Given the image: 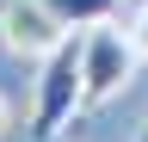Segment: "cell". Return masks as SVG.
I'll use <instances>...</instances> for the list:
<instances>
[{"label": "cell", "mask_w": 148, "mask_h": 142, "mask_svg": "<svg viewBox=\"0 0 148 142\" xmlns=\"http://www.w3.org/2000/svg\"><path fill=\"white\" fill-rule=\"evenodd\" d=\"M130 43H136V56L148 62V0H136V12H130Z\"/></svg>", "instance_id": "5"}, {"label": "cell", "mask_w": 148, "mask_h": 142, "mask_svg": "<svg viewBox=\"0 0 148 142\" xmlns=\"http://www.w3.org/2000/svg\"><path fill=\"white\" fill-rule=\"evenodd\" d=\"M136 43H130V31L117 25H86L80 31V80H86V105H99V99H117L130 80H136Z\"/></svg>", "instance_id": "2"}, {"label": "cell", "mask_w": 148, "mask_h": 142, "mask_svg": "<svg viewBox=\"0 0 148 142\" xmlns=\"http://www.w3.org/2000/svg\"><path fill=\"white\" fill-rule=\"evenodd\" d=\"M136 142H148V130H142V136H136Z\"/></svg>", "instance_id": "7"}, {"label": "cell", "mask_w": 148, "mask_h": 142, "mask_svg": "<svg viewBox=\"0 0 148 142\" xmlns=\"http://www.w3.org/2000/svg\"><path fill=\"white\" fill-rule=\"evenodd\" d=\"M62 37H68V31L56 25L37 0H0V43H6L12 56H37V62H43Z\"/></svg>", "instance_id": "3"}, {"label": "cell", "mask_w": 148, "mask_h": 142, "mask_svg": "<svg viewBox=\"0 0 148 142\" xmlns=\"http://www.w3.org/2000/svg\"><path fill=\"white\" fill-rule=\"evenodd\" d=\"M37 6H43L62 31H86V25L117 19V6H123V0H37Z\"/></svg>", "instance_id": "4"}, {"label": "cell", "mask_w": 148, "mask_h": 142, "mask_svg": "<svg viewBox=\"0 0 148 142\" xmlns=\"http://www.w3.org/2000/svg\"><path fill=\"white\" fill-rule=\"evenodd\" d=\"M86 105V80H80V37H68L43 56L37 68V99H31V142H56L74 123V111Z\"/></svg>", "instance_id": "1"}, {"label": "cell", "mask_w": 148, "mask_h": 142, "mask_svg": "<svg viewBox=\"0 0 148 142\" xmlns=\"http://www.w3.org/2000/svg\"><path fill=\"white\" fill-rule=\"evenodd\" d=\"M6 123H12V111H6V99H0V136H6Z\"/></svg>", "instance_id": "6"}]
</instances>
